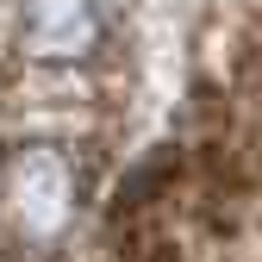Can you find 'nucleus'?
Returning <instances> with one entry per match:
<instances>
[{
  "label": "nucleus",
  "instance_id": "f257e3e1",
  "mask_svg": "<svg viewBox=\"0 0 262 262\" xmlns=\"http://www.w3.org/2000/svg\"><path fill=\"white\" fill-rule=\"evenodd\" d=\"M7 193H13V206H19V219L31 231H50V225H62V212L75 200V169H69V156L56 144H38V150L19 156Z\"/></svg>",
  "mask_w": 262,
  "mask_h": 262
}]
</instances>
